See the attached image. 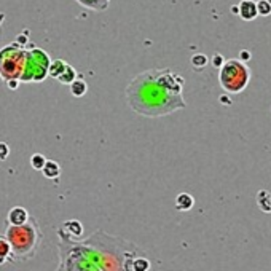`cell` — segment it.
I'll return each instance as SVG.
<instances>
[{"label":"cell","mask_w":271,"mask_h":271,"mask_svg":"<svg viewBox=\"0 0 271 271\" xmlns=\"http://www.w3.org/2000/svg\"><path fill=\"white\" fill-rule=\"evenodd\" d=\"M59 234V260L58 270L67 271H131L133 260L140 249L123 238L112 236L97 230L87 239H70Z\"/></svg>","instance_id":"cell-1"},{"label":"cell","mask_w":271,"mask_h":271,"mask_svg":"<svg viewBox=\"0 0 271 271\" xmlns=\"http://www.w3.org/2000/svg\"><path fill=\"white\" fill-rule=\"evenodd\" d=\"M183 78L171 69H148L136 75L126 87L131 109L142 117H165L185 109L182 96Z\"/></svg>","instance_id":"cell-2"},{"label":"cell","mask_w":271,"mask_h":271,"mask_svg":"<svg viewBox=\"0 0 271 271\" xmlns=\"http://www.w3.org/2000/svg\"><path fill=\"white\" fill-rule=\"evenodd\" d=\"M5 238L11 246V262L31 260L37 254L42 242V231L37 220L29 217L23 225H10L5 231Z\"/></svg>","instance_id":"cell-3"},{"label":"cell","mask_w":271,"mask_h":271,"mask_svg":"<svg viewBox=\"0 0 271 271\" xmlns=\"http://www.w3.org/2000/svg\"><path fill=\"white\" fill-rule=\"evenodd\" d=\"M249 80H251V69L239 59H228L220 67V87L228 92L238 94V92L244 91Z\"/></svg>","instance_id":"cell-4"},{"label":"cell","mask_w":271,"mask_h":271,"mask_svg":"<svg viewBox=\"0 0 271 271\" xmlns=\"http://www.w3.org/2000/svg\"><path fill=\"white\" fill-rule=\"evenodd\" d=\"M26 48L19 44H10L0 49V77L5 82L18 80L23 74Z\"/></svg>","instance_id":"cell-5"},{"label":"cell","mask_w":271,"mask_h":271,"mask_svg":"<svg viewBox=\"0 0 271 271\" xmlns=\"http://www.w3.org/2000/svg\"><path fill=\"white\" fill-rule=\"evenodd\" d=\"M49 56L40 48H31L26 49V59L23 74L19 77V82H31L39 83L44 82L48 77V67H49Z\"/></svg>","instance_id":"cell-6"},{"label":"cell","mask_w":271,"mask_h":271,"mask_svg":"<svg viewBox=\"0 0 271 271\" xmlns=\"http://www.w3.org/2000/svg\"><path fill=\"white\" fill-rule=\"evenodd\" d=\"M59 231L64 233L70 239H80L82 234H83V225H82V222H78V220L72 219V220L64 222L62 226L59 228Z\"/></svg>","instance_id":"cell-7"},{"label":"cell","mask_w":271,"mask_h":271,"mask_svg":"<svg viewBox=\"0 0 271 271\" xmlns=\"http://www.w3.org/2000/svg\"><path fill=\"white\" fill-rule=\"evenodd\" d=\"M238 15L244 21H254L259 13H257V5L254 0H241L238 5Z\"/></svg>","instance_id":"cell-8"},{"label":"cell","mask_w":271,"mask_h":271,"mask_svg":"<svg viewBox=\"0 0 271 271\" xmlns=\"http://www.w3.org/2000/svg\"><path fill=\"white\" fill-rule=\"evenodd\" d=\"M29 212H27V209L21 208V206H16V208H11L8 216H6V222H8V225H23L26 224L27 220H29Z\"/></svg>","instance_id":"cell-9"},{"label":"cell","mask_w":271,"mask_h":271,"mask_svg":"<svg viewBox=\"0 0 271 271\" xmlns=\"http://www.w3.org/2000/svg\"><path fill=\"white\" fill-rule=\"evenodd\" d=\"M255 201L262 212L271 214V193L268 190H259V193L255 196Z\"/></svg>","instance_id":"cell-10"},{"label":"cell","mask_w":271,"mask_h":271,"mask_svg":"<svg viewBox=\"0 0 271 271\" xmlns=\"http://www.w3.org/2000/svg\"><path fill=\"white\" fill-rule=\"evenodd\" d=\"M195 204V198L190 193H179L176 196V209L179 211H190Z\"/></svg>","instance_id":"cell-11"},{"label":"cell","mask_w":271,"mask_h":271,"mask_svg":"<svg viewBox=\"0 0 271 271\" xmlns=\"http://www.w3.org/2000/svg\"><path fill=\"white\" fill-rule=\"evenodd\" d=\"M78 3L85 8L92 10V11H105L107 6H109L110 0H77Z\"/></svg>","instance_id":"cell-12"},{"label":"cell","mask_w":271,"mask_h":271,"mask_svg":"<svg viewBox=\"0 0 271 271\" xmlns=\"http://www.w3.org/2000/svg\"><path fill=\"white\" fill-rule=\"evenodd\" d=\"M42 173L46 177V179H58L61 174V168L56 161L53 160H46L44 168H42Z\"/></svg>","instance_id":"cell-13"},{"label":"cell","mask_w":271,"mask_h":271,"mask_svg":"<svg viewBox=\"0 0 271 271\" xmlns=\"http://www.w3.org/2000/svg\"><path fill=\"white\" fill-rule=\"evenodd\" d=\"M11 262V246L5 236H0V265Z\"/></svg>","instance_id":"cell-14"},{"label":"cell","mask_w":271,"mask_h":271,"mask_svg":"<svg viewBox=\"0 0 271 271\" xmlns=\"http://www.w3.org/2000/svg\"><path fill=\"white\" fill-rule=\"evenodd\" d=\"M69 88H70V94L75 96V97H83L88 91L87 83H85L83 80H78V78H75V80L69 85Z\"/></svg>","instance_id":"cell-15"},{"label":"cell","mask_w":271,"mask_h":271,"mask_svg":"<svg viewBox=\"0 0 271 271\" xmlns=\"http://www.w3.org/2000/svg\"><path fill=\"white\" fill-rule=\"evenodd\" d=\"M77 78V72H75V69L70 66V64H67L66 66V69H64V72L56 78L59 83H62V85H70L74 80Z\"/></svg>","instance_id":"cell-16"},{"label":"cell","mask_w":271,"mask_h":271,"mask_svg":"<svg viewBox=\"0 0 271 271\" xmlns=\"http://www.w3.org/2000/svg\"><path fill=\"white\" fill-rule=\"evenodd\" d=\"M66 66H67V62H64L62 59L51 61V62H49V67H48V75H51L53 78H58L64 72Z\"/></svg>","instance_id":"cell-17"},{"label":"cell","mask_w":271,"mask_h":271,"mask_svg":"<svg viewBox=\"0 0 271 271\" xmlns=\"http://www.w3.org/2000/svg\"><path fill=\"white\" fill-rule=\"evenodd\" d=\"M152 265H150V260L148 259H144V257H136L133 260V267H131V271H147L150 270Z\"/></svg>","instance_id":"cell-18"},{"label":"cell","mask_w":271,"mask_h":271,"mask_svg":"<svg viewBox=\"0 0 271 271\" xmlns=\"http://www.w3.org/2000/svg\"><path fill=\"white\" fill-rule=\"evenodd\" d=\"M255 5H257V13H259V16L271 15V3H268L267 0H259V2H255Z\"/></svg>","instance_id":"cell-19"},{"label":"cell","mask_w":271,"mask_h":271,"mask_svg":"<svg viewBox=\"0 0 271 271\" xmlns=\"http://www.w3.org/2000/svg\"><path fill=\"white\" fill-rule=\"evenodd\" d=\"M45 161H46V158L40 153H34L31 156V166L35 171H42V168H44V165H45Z\"/></svg>","instance_id":"cell-20"},{"label":"cell","mask_w":271,"mask_h":271,"mask_svg":"<svg viewBox=\"0 0 271 271\" xmlns=\"http://www.w3.org/2000/svg\"><path fill=\"white\" fill-rule=\"evenodd\" d=\"M209 62V59H208V56L206 54H195L193 58H191V66H193L195 69H203L206 64Z\"/></svg>","instance_id":"cell-21"},{"label":"cell","mask_w":271,"mask_h":271,"mask_svg":"<svg viewBox=\"0 0 271 271\" xmlns=\"http://www.w3.org/2000/svg\"><path fill=\"white\" fill-rule=\"evenodd\" d=\"M8 155H10V148L8 145L5 144V142H0V160H6L8 158Z\"/></svg>","instance_id":"cell-22"},{"label":"cell","mask_w":271,"mask_h":271,"mask_svg":"<svg viewBox=\"0 0 271 271\" xmlns=\"http://www.w3.org/2000/svg\"><path fill=\"white\" fill-rule=\"evenodd\" d=\"M224 62H225L224 56H222V54H219V53L212 58V66H216V67H219V69L224 66Z\"/></svg>","instance_id":"cell-23"},{"label":"cell","mask_w":271,"mask_h":271,"mask_svg":"<svg viewBox=\"0 0 271 271\" xmlns=\"http://www.w3.org/2000/svg\"><path fill=\"white\" fill-rule=\"evenodd\" d=\"M251 58H252V53L249 51V49H242L239 53V61H249Z\"/></svg>","instance_id":"cell-24"},{"label":"cell","mask_w":271,"mask_h":271,"mask_svg":"<svg viewBox=\"0 0 271 271\" xmlns=\"http://www.w3.org/2000/svg\"><path fill=\"white\" fill-rule=\"evenodd\" d=\"M231 11L234 13V15H236V13H238V6H236V5H234V6H231Z\"/></svg>","instance_id":"cell-25"},{"label":"cell","mask_w":271,"mask_h":271,"mask_svg":"<svg viewBox=\"0 0 271 271\" xmlns=\"http://www.w3.org/2000/svg\"><path fill=\"white\" fill-rule=\"evenodd\" d=\"M2 23H3V15L0 13V26H2Z\"/></svg>","instance_id":"cell-26"},{"label":"cell","mask_w":271,"mask_h":271,"mask_svg":"<svg viewBox=\"0 0 271 271\" xmlns=\"http://www.w3.org/2000/svg\"><path fill=\"white\" fill-rule=\"evenodd\" d=\"M267 2H268V3H271V0H267Z\"/></svg>","instance_id":"cell-27"}]
</instances>
